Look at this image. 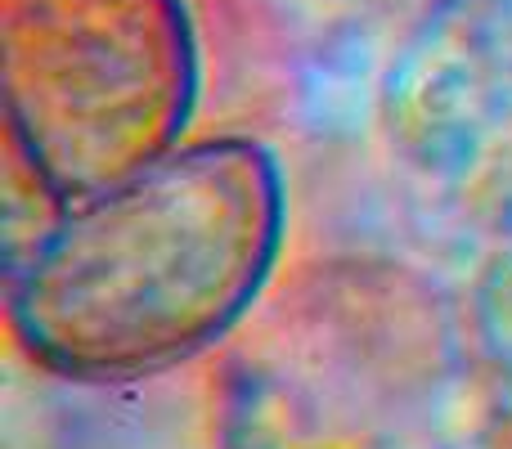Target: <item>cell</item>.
Wrapping results in <instances>:
<instances>
[{"label": "cell", "mask_w": 512, "mask_h": 449, "mask_svg": "<svg viewBox=\"0 0 512 449\" xmlns=\"http://www.w3.org/2000/svg\"><path fill=\"white\" fill-rule=\"evenodd\" d=\"M288 176L256 135H198L54 216L9 270L14 346L68 382H135L207 355L265 301Z\"/></svg>", "instance_id": "6da1fadb"}, {"label": "cell", "mask_w": 512, "mask_h": 449, "mask_svg": "<svg viewBox=\"0 0 512 449\" xmlns=\"http://www.w3.org/2000/svg\"><path fill=\"white\" fill-rule=\"evenodd\" d=\"M5 131L32 185L72 203L189 140L203 36L189 0H0Z\"/></svg>", "instance_id": "7a4b0ae2"}, {"label": "cell", "mask_w": 512, "mask_h": 449, "mask_svg": "<svg viewBox=\"0 0 512 449\" xmlns=\"http://www.w3.org/2000/svg\"><path fill=\"white\" fill-rule=\"evenodd\" d=\"M239 27L283 50H324L378 27L414 0H216Z\"/></svg>", "instance_id": "3957f363"}]
</instances>
